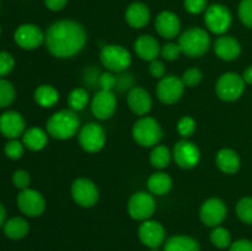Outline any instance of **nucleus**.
<instances>
[{
    "label": "nucleus",
    "mask_w": 252,
    "mask_h": 251,
    "mask_svg": "<svg viewBox=\"0 0 252 251\" xmlns=\"http://www.w3.org/2000/svg\"><path fill=\"white\" fill-rule=\"evenodd\" d=\"M171 161V153L165 145H157L150 153V162L157 169H165Z\"/></svg>",
    "instance_id": "c756f323"
},
{
    "label": "nucleus",
    "mask_w": 252,
    "mask_h": 251,
    "mask_svg": "<svg viewBox=\"0 0 252 251\" xmlns=\"http://www.w3.org/2000/svg\"><path fill=\"white\" fill-rule=\"evenodd\" d=\"M17 207L29 217H38L46 208V202L42 194L34 189H22L17 196Z\"/></svg>",
    "instance_id": "f8f14e48"
},
{
    "label": "nucleus",
    "mask_w": 252,
    "mask_h": 251,
    "mask_svg": "<svg viewBox=\"0 0 252 251\" xmlns=\"http://www.w3.org/2000/svg\"><path fill=\"white\" fill-rule=\"evenodd\" d=\"M211 241L214 246L219 249H225L230 245L231 235L225 228L216 226L211 233Z\"/></svg>",
    "instance_id": "473e14b6"
},
{
    "label": "nucleus",
    "mask_w": 252,
    "mask_h": 251,
    "mask_svg": "<svg viewBox=\"0 0 252 251\" xmlns=\"http://www.w3.org/2000/svg\"><path fill=\"white\" fill-rule=\"evenodd\" d=\"M47 142H48L47 133L42 130L41 128L32 127L27 129L22 135V143H24L25 147L30 150H33V152L43 149L47 145Z\"/></svg>",
    "instance_id": "393cba45"
},
{
    "label": "nucleus",
    "mask_w": 252,
    "mask_h": 251,
    "mask_svg": "<svg viewBox=\"0 0 252 251\" xmlns=\"http://www.w3.org/2000/svg\"><path fill=\"white\" fill-rule=\"evenodd\" d=\"M98 85L101 90L112 91L117 86V78L112 73H103L98 78Z\"/></svg>",
    "instance_id": "79ce46f5"
},
{
    "label": "nucleus",
    "mask_w": 252,
    "mask_h": 251,
    "mask_svg": "<svg viewBox=\"0 0 252 251\" xmlns=\"http://www.w3.org/2000/svg\"><path fill=\"white\" fill-rule=\"evenodd\" d=\"M89 95L88 91L83 88L74 89L68 96V103L73 111H80L88 105Z\"/></svg>",
    "instance_id": "7c9ffc66"
},
{
    "label": "nucleus",
    "mask_w": 252,
    "mask_h": 251,
    "mask_svg": "<svg viewBox=\"0 0 252 251\" xmlns=\"http://www.w3.org/2000/svg\"><path fill=\"white\" fill-rule=\"evenodd\" d=\"M171 177L164 172H155L148 180V188L153 194H157V196H164L171 189Z\"/></svg>",
    "instance_id": "bb28decb"
},
{
    "label": "nucleus",
    "mask_w": 252,
    "mask_h": 251,
    "mask_svg": "<svg viewBox=\"0 0 252 251\" xmlns=\"http://www.w3.org/2000/svg\"><path fill=\"white\" fill-rule=\"evenodd\" d=\"M245 90V80L236 73H225L217 83V95L223 101H235L243 95Z\"/></svg>",
    "instance_id": "423d86ee"
},
{
    "label": "nucleus",
    "mask_w": 252,
    "mask_h": 251,
    "mask_svg": "<svg viewBox=\"0 0 252 251\" xmlns=\"http://www.w3.org/2000/svg\"><path fill=\"white\" fill-rule=\"evenodd\" d=\"M149 71L150 74H152L154 78H162L165 74V65L162 62L158 61V59H155V61H152L150 62V65H149Z\"/></svg>",
    "instance_id": "c03bdc74"
},
{
    "label": "nucleus",
    "mask_w": 252,
    "mask_h": 251,
    "mask_svg": "<svg viewBox=\"0 0 252 251\" xmlns=\"http://www.w3.org/2000/svg\"><path fill=\"white\" fill-rule=\"evenodd\" d=\"M236 214L239 219L246 224H252V197H245L236 204Z\"/></svg>",
    "instance_id": "72a5a7b5"
},
{
    "label": "nucleus",
    "mask_w": 252,
    "mask_h": 251,
    "mask_svg": "<svg viewBox=\"0 0 252 251\" xmlns=\"http://www.w3.org/2000/svg\"><path fill=\"white\" fill-rule=\"evenodd\" d=\"M179 46L182 53L189 57H201L211 47V37L204 30L193 27L187 30L179 38Z\"/></svg>",
    "instance_id": "7ed1b4c3"
},
{
    "label": "nucleus",
    "mask_w": 252,
    "mask_h": 251,
    "mask_svg": "<svg viewBox=\"0 0 252 251\" xmlns=\"http://www.w3.org/2000/svg\"><path fill=\"white\" fill-rule=\"evenodd\" d=\"M106 142L103 128L97 123H88L79 132V143L85 152H100Z\"/></svg>",
    "instance_id": "6e6552de"
},
{
    "label": "nucleus",
    "mask_w": 252,
    "mask_h": 251,
    "mask_svg": "<svg viewBox=\"0 0 252 251\" xmlns=\"http://www.w3.org/2000/svg\"><path fill=\"white\" fill-rule=\"evenodd\" d=\"M12 182H14L15 187L22 189L29 188V185L31 182V177H30V174L25 170H17V171L14 172L12 175Z\"/></svg>",
    "instance_id": "ea45409f"
},
{
    "label": "nucleus",
    "mask_w": 252,
    "mask_h": 251,
    "mask_svg": "<svg viewBox=\"0 0 252 251\" xmlns=\"http://www.w3.org/2000/svg\"><path fill=\"white\" fill-rule=\"evenodd\" d=\"M34 100L42 107H52L59 100V94L53 86L41 85L34 91Z\"/></svg>",
    "instance_id": "c85d7f7f"
},
{
    "label": "nucleus",
    "mask_w": 252,
    "mask_h": 251,
    "mask_svg": "<svg viewBox=\"0 0 252 251\" xmlns=\"http://www.w3.org/2000/svg\"><path fill=\"white\" fill-rule=\"evenodd\" d=\"M68 0H44V5L47 9L52 10V11H59L65 6Z\"/></svg>",
    "instance_id": "49530a36"
},
{
    "label": "nucleus",
    "mask_w": 252,
    "mask_h": 251,
    "mask_svg": "<svg viewBox=\"0 0 252 251\" xmlns=\"http://www.w3.org/2000/svg\"><path fill=\"white\" fill-rule=\"evenodd\" d=\"M24 143H21L17 139H11L10 142L6 143L4 148L5 155H6L9 159L17 160L24 155Z\"/></svg>",
    "instance_id": "f704fd0d"
},
{
    "label": "nucleus",
    "mask_w": 252,
    "mask_h": 251,
    "mask_svg": "<svg viewBox=\"0 0 252 251\" xmlns=\"http://www.w3.org/2000/svg\"><path fill=\"white\" fill-rule=\"evenodd\" d=\"M181 80L185 86L193 88V86H196L202 80V71L197 68L187 69L184 73V75H182Z\"/></svg>",
    "instance_id": "4c0bfd02"
},
{
    "label": "nucleus",
    "mask_w": 252,
    "mask_h": 251,
    "mask_svg": "<svg viewBox=\"0 0 252 251\" xmlns=\"http://www.w3.org/2000/svg\"><path fill=\"white\" fill-rule=\"evenodd\" d=\"M127 102L130 110L138 116L147 115L152 108V97L149 93L139 86L130 89L127 96Z\"/></svg>",
    "instance_id": "aec40b11"
},
{
    "label": "nucleus",
    "mask_w": 252,
    "mask_h": 251,
    "mask_svg": "<svg viewBox=\"0 0 252 251\" xmlns=\"http://www.w3.org/2000/svg\"><path fill=\"white\" fill-rule=\"evenodd\" d=\"M174 159L182 169H192L199 161V149L189 140H180L174 147Z\"/></svg>",
    "instance_id": "ddd939ff"
},
{
    "label": "nucleus",
    "mask_w": 252,
    "mask_h": 251,
    "mask_svg": "<svg viewBox=\"0 0 252 251\" xmlns=\"http://www.w3.org/2000/svg\"><path fill=\"white\" fill-rule=\"evenodd\" d=\"M14 57L7 52H0V76H5L14 69Z\"/></svg>",
    "instance_id": "58836bf2"
},
{
    "label": "nucleus",
    "mask_w": 252,
    "mask_h": 251,
    "mask_svg": "<svg viewBox=\"0 0 252 251\" xmlns=\"http://www.w3.org/2000/svg\"><path fill=\"white\" fill-rule=\"evenodd\" d=\"M0 34H1V27H0Z\"/></svg>",
    "instance_id": "3c124183"
},
{
    "label": "nucleus",
    "mask_w": 252,
    "mask_h": 251,
    "mask_svg": "<svg viewBox=\"0 0 252 251\" xmlns=\"http://www.w3.org/2000/svg\"><path fill=\"white\" fill-rule=\"evenodd\" d=\"M243 79L245 80V83L251 84V85H252V65L249 66V68L246 69L245 71H244Z\"/></svg>",
    "instance_id": "09e8293b"
},
{
    "label": "nucleus",
    "mask_w": 252,
    "mask_h": 251,
    "mask_svg": "<svg viewBox=\"0 0 252 251\" xmlns=\"http://www.w3.org/2000/svg\"><path fill=\"white\" fill-rule=\"evenodd\" d=\"M238 12L241 22L252 29V0H241Z\"/></svg>",
    "instance_id": "c9c22d12"
},
{
    "label": "nucleus",
    "mask_w": 252,
    "mask_h": 251,
    "mask_svg": "<svg viewBox=\"0 0 252 251\" xmlns=\"http://www.w3.org/2000/svg\"><path fill=\"white\" fill-rule=\"evenodd\" d=\"M71 196L81 207H93L98 199L97 187L88 179H78L71 185Z\"/></svg>",
    "instance_id": "9b49d317"
},
{
    "label": "nucleus",
    "mask_w": 252,
    "mask_h": 251,
    "mask_svg": "<svg viewBox=\"0 0 252 251\" xmlns=\"http://www.w3.org/2000/svg\"><path fill=\"white\" fill-rule=\"evenodd\" d=\"M162 58L166 59V61H175L180 57V54L182 53L181 48H180L179 43H167L160 51Z\"/></svg>",
    "instance_id": "a19ab883"
},
{
    "label": "nucleus",
    "mask_w": 252,
    "mask_h": 251,
    "mask_svg": "<svg viewBox=\"0 0 252 251\" xmlns=\"http://www.w3.org/2000/svg\"><path fill=\"white\" fill-rule=\"evenodd\" d=\"M30 226L26 219L21 217H14L5 221L4 224V234L7 238L12 240H19V239L25 238L29 234Z\"/></svg>",
    "instance_id": "a878e982"
},
{
    "label": "nucleus",
    "mask_w": 252,
    "mask_h": 251,
    "mask_svg": "<svg viewBox=\"0 0 252 251\" xmlns=\"http://www.w3.org/2000/svg\"><path fill=\"white\" fill-rule=\"evenodd\" d=\"M226 207L224 202L219 198H209L208 201L204 202L201 207V216L202 221L208 226H214L221 223L226 217Z\"/></svg>",
    "instance_id": "dca6fc26"
},
{
    "label": "nucleus",
    "mask_w": 252,
    "mask_h": 251,
    "mask_svg": "<svg viewBox=\"0 0 252 251\" xmlns=\"http://www.w3.org/2000/svg\"><path fill=\"white\" fill-rule=\"evenodd\" d=\"M177 130H179V133L182 137H189V135L193 134L194 130H196V122H194L193 118L189 117V116H185V117H182L181 120L179 121V123H177Z\"/></svg>",
    "instance_id": "e433bc0d"
},
{
    "label": "nucleus",
    "mask_w": 252,
    "mask_h": 251,
    "mask_svg": "<svg viewBox=\"0 0 252 251\" xmlns=\"http://www.w3.org/2000/svg\"><path fill=\"white\" fill-rule=\"evenodd\" d=\"M100 59L103 65L111 71L121 73L130 65V54L125 47L118 44H108L101 51Z\"/></svg>",
    "instance_id": "39448f33"
},
{
    "label": "nucleus",
    "mask_w": 252,
    "mask_h": 251,
    "mask_svg": "<svg viewBox=\"0 0 252 251\" xmlns=\"http://www.w3.org/2000/svg\"><path fill=\"white\" fill-rule=\"evenodd\" d=\"M15 88L9 80L0 78V108L7 107L15 100Z\"/></svg>",
    "instance_id": "2f4dec72"
},
{
    "label": "nucleus",
    "mask_w": 252,
    "mask_h": 251,
    "mask_svg": "<svg viewBox=\"0 0 252 251\" xmlns=\"http://www.w3.org/2000/svg\"><path fill=\"white\" fill-rule=\"evenodd\" d=\"M117 107V98L112 91L101 90L94 96L91 110L94 116L98 120H107L115 113Z\"/></svg>",
    "instance_id": "2eb2a0df"
},
{
    "label": "nucleus",
    "mask_w": 252,
    "mask_h": 251,
    "mask_svg": "<svg viewBox=\"0 0 252 251\" xmlns=\"http://www.w3.org/2000/svg\"><path fill=\"white\" fill-rule=\"evenodd\" d=\"M133 138L142 147H154L162 138V129L152 117H143L133 126Z\"/></svg>",
    "instance_id": "20e7f679"
},
{
    "label": "nucleus",
    "mask_w": 252,
    "mask_h": 251,
    "mask_svg": "<svg viewBox=\"0 0 252 251\" xmlns=\"http://www.w3.org/2000/svg\"><path fill=\"white\" fill-rule=\"evenodd\" d=\"M230 251H252V241L241 239L230 245Z\"/></svg>",
    "instance_id": "a18cd8bd"
},
{
    "label": "nucleus",
    "mask_w": 252,
    "mask_h": 251,
    "mask_svg": "<svg viewBox=\"0 0 252 251\" xmlns=\"http://www.w3.org/2000/svg\"><path fill=\"white\" fill-rule=\"evenodd\" d=\"M207 7V0H185V9L189 14H201Z\"/></svg>",
    "instance_id": "37998d69"
},
{
    "label": "nucleus",
    "mask_w": 252,
    "mask_h": 251,
    "mask_svg": "<svg viewBox=\"0 0 252 251\" xmlns=\"http://www.w3.org/2000/svg\"><path fill=\"white\" fill-rule=\"evenodd\" d=\"M204 22L209 31L217 34L225 33L231 25V14L224 5L213 4L207 7Z\"/></svg>",
    "instance_id": "0eeeda50"
},
{
    "label": "nucleus",
    "mask_w": 252,
    "mask_h": 251,
    "mask_svg": "<svg viewBox=\"0 0 252 251\" xmlns=\"http://www.w3.org/2000/svg\"><path fill=\"white\" fill-rule=\"evenodd\" d=\"M126 20L129 26L134 27V29H142L149 22L150 11L147 5L142 4V2H133L126 11Z\"/></svg>",
    "instance_id": "5701e85b"
},
{
    "label": "nucleus",
    "mask_w": 252,
    "mask_h": 251,
    "mask_svg": "<svg viewBox=\"0 0 252 251\" xmlns=\"http://www.w3.org/2000/svg\"><path fill=\"white\" fill-rule=\"evenodd\" d=\"M14 39L17 46L22 49H34L41 46L44 41V36L36 25L25 24L17 27Z\"/></svg>",
    "instance_id": "4468645a"
},
{
    "label": "nucleus",
    "mask_w": 252,
    "mask_h": 251,
    "mask_svg": "<svg viewBox=\"0 0 252 251\" xmlns=\"http://www.w3.org/2000/svg\"><path fill=\"white\" fill-rule=\"evenodd\" d=\"M217 165L225 174H235L240 169V157L231 149H221L217 155Z\"/></svg>",
    "instance_id": "b1692460"
},
{
    "label": "nucleus",
    "mask_w": 252,
    "mask_h": 251,
    "mask_svg": "<svg viewBox=\"0 0 252 251\" xmlns=\"http://www.w3.org/2000/svg\"><path fill=\"white\" fill-rule=\"evenodd\" d=\"M153 251H158V250H157V249H153Z\"/></svg>",
    "instance_id": "603ef678"
},
{
    "label": "nucleus",
    "mask_w": 252,
    "mask_h": 251,
    "mask_svg": "<svg viewBox=\"0 0 252 251\" xmlns=\"http://www.w3.org/2000/svg\"><path fill=\"white\" fill-rule=\"evenodd\" d=\"M214 52L223 61H234L241 53V46L234 37L221 36L214 44Z\"/></svg>",
    "instance_id": "412c9836"
},
{
    "label": "nucleus",
    "mask_w": 252,
    "mask_h": 251,
    "mask_svg": "<svg viewBox=\"0 0 252 251\" xmlns=\"http://www.w3.org/2000/svg\"><path fill=\"white\" fill-rule=\"evenodd\" d=\"M164 251H199V245L189 236L176 235L167 239Z\"/></svg>",
    "instance_id": "cd10ccee"
},
{
    "label": "nucleus",
    "mask_w": 252,
    "mask_h": 251,
    "mask_svg": "<svg viewBox=\"0 0 252 251\" xmlns=\"http://www.w3.org/2000/svg\"><path fill=\"white\" fill-rule=\"evenodd\" d=\"M134 51L139 58L152 62L157 59L161 49H160L159 42L157 41V38L150 34H143L135 41Z\"/></svg>",
    "instance_id": "4be33fe9"
},
{
    "label": "nucleus",
    "mask_w": 252,
    "mask_h": 251,
    "mask_svg": "<svg viewBox=\"0 0 252 251\" xmlns=\"http://www.w3.org/2000/svg\"><path fill=\"white\" fill-rule=\"evenodd\" d=\"M184 89L185 85L180 78H176L174 75L164 76L157 86L158 98L162 103L171 105V103H175L181 98Z\"/></svg>",
    "instance_id": "9d476101"
},
{
    "label": "nucleus",
    "mask_w": 252,
    "mask_h": 251,
    "mask_svg": "<svg viewBox=\"0 0 252 251\" xmlns=\"http://www.w3.org/2000/svg\"><path fill=\"white\" fill-rule=\"evenodd\" d=\"M130 76L132 75H129V74H125V75H121L120 79H117V86L121 90H126V89L130 88V85L133 83V79Z\"/></svg>",
    "instance_id": "de8ad7c7"
},
{
    "label": "nucleus",
    "mask_w": 252,
    "mask_h": 251,
    "mask_svg": "<svg viewBox=\"0 0 252 251\" xmlns=\"http://www.w3.org/2000/svg\"><path fill=\"white\" fill-rule=\"evenodd\" d=\"M139 239L145 246L158 249L165 241V229L155 220H144L139 226Z\"/></svg>",
    "instance_id": "f3484780"
},
{
    "label": "nucleus",
    "mask_w": 252,
    "mask_h": 251,
    "mask_svg": "<svg viewBox=\"0 0 252 251\" xmlns=\"http://www.w3.org/2000/svg\"><path fill=\"white\" fill-rule=\"evenodd\" d=\"M0 132L10 139H16L25 133V120L16 111H7L0 116Z\"/></svg>",
    "instance_id": "a211bd4d"
},
{
    "label": "nucleus",
    "mask_w": 252,
    "mask_h": 251,
    "mask_svg": "<svg viewBox=\"0 0 252 251\" xmlns=\"http://www.w3.org/2000/svg\"><path fill=\"white\" fill-rule=\"evenodd\" d=\"M80 126V121L73 110H62L56 112L47 122V130L54 139L64 140L74 137Z\"/></svg>",
    "instance_id": "f03ea898"
},
{
    "label": "nucleus",
    "mask_w": 252,
    "mask_h": 251,
    "mask_svg": "<svg viewBox=\"0 0 252 251\" xmlns=\"http://www.w3.org/2000/svg\"><path fill=\"white\" fill-rule=\"evenodd\" d=\"M47 48L53 56L68 58L79 53L86 42V33L80 24L71 20L57 21L47 30Z\"/></svg>",
    "instance_id": "f257e3e1"
},
{
    "label": "nucleus",
    "mask_w": 252,
    "mask_h": 251,
    "mask_svg": "<svg viewBox=\"0 0 252 251\" xmlns=\"http://www.w3.org/2000/svg\"><path fill=\"white\" fill-rule=\"evenodd\" d=\"M155 211V201L147 192L134 193L128 203L129 216L135 220H148Z\"/></svg>",
    "instance_id": "1a4fd4ad"
},
{
    "label": "nucleus",
    "mask_w": 252,
    "mask_h": 251,
    "mask_svg": "<svg viewBox=\"0 0 252 251\" xmlns=\"http://www.w3.org/2000/svg\"><path fill=\"white\" fill-rule=\"evenodd\" d=\"M158 33L164 38H174L179 34L181 22L176 14L172 11H162L158 15L155 21Z\"/></svg>",
    "instance_id": "6ab92c4d"
},
{
    "label": "nucleus",
    "mask_w": 252,
    "mask_h": 251,
    "mask_svg": "<svg viewBox=\"0 0 252 251\" xmlns=\"http://www.w3.org/2000/svg\"><path fill=\"white\" fill-rule=\"evenodd\" d=\"M5 218H6V211H5L4 206L0 203V228L5 224Z\"/></svg>",
    "instance_id": "8fccbe9b"
}]
</instances>
